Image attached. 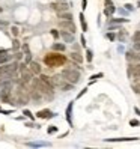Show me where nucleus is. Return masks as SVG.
<instances>
[{"mask_svg": "<svg viewBox=\"0 0 140 149\" xmlns=\"http://www.w3.org/2000/svg\"><path fill=\"white\" fill-rule=\"evenodd\" d=\"M125 6H127V9H128V11H131V9H133V6H131L130 3H128V5H125Z\"/></svg>", "mask_w": 140, "mask_h": 149, "instance_id": "e433bc0d", "label": "nucleus"}, {"mask_svg": "<svg viewBox=\"0 0 140 149\" xmlns=\"http://www.w3.org/2000/svg\"><path fill=\"white\" fill-rule=\"evenodd\" d=\"M104 2H106V9H104V14H106L107 17H111V14L116 11V8L113 6L111 0H104Z\"/></svg>", "mask_w": 140, "mask_h": 149, "instance_id": "6e6552de", "label": "nucleus"}, {"mask_svg": "<svg viewBox=\"0 0 140 149\" xmlns=\"http://www.w3.org/2000/svg\"><path fill=\"white\" fill-rule=\"evenodd\" d=\"M51 35H53V36H54V38H57V36H59V33H57L56 30H51Z\"/></svg>", "mask_w": 140, "mask_h": 149, "instance_id": "c9c22d12", "label": "nucleus"}, {"mask_svg": "<svg viewBox=\"0 0 140 149\" xmlns=\"http://www.w3.org/2000/svg\"><path fill=\"white\" fill-rule=\"evenodd\" d=\"M30 95H32V98H33L35 101H39V100H41V95L36 92V87H35V89H32V93H30Z\"/></svg>", "mask_w": 140, "mask_h": 149, "instance_id": "f3484780", "label": "nucleus"}, {"mask_svg": "<svg viewBox=\"0 0 140 149\" xmlns=\"http://www.w3.org/2000/svg\"><path fill=\"white\" fill-rule=\"evenodd\" d=\"M133 41H134V42H137V41H140V30H137V32H134V35H133Z\"/></svg>", "mask_w": 140, "mask_h": 149, "instance_id": "412c9836", "label": "nucleus"}, {"mask_svg": "<svg viewBox=\"0 0 140 149\" xmlns=\"http://www.w3.org/2000/svg\"><path fill=\"white\" fill-rule=\"evenodd\" d=\"M9 59H11V56H8V54H0V65H5Z\"/></svg>", "mask_w": 140, "mask_h": 149, "instance_id": "a211bd4d", "label": "nucleus"}, {"mask_svg": "<svg viewBox=\"0 0 140 149\" xmlns=\"http://www.w3.org/2000/svg\"><path fill=\"white\" fill-rule=\"evenodd\" d=\"M51 8H53L54 11H57V12L60 14V12L68 11V9H69V5H68L66 2H59V3H53V5H51Z\"/></svg>", "mask_w": 140, "mask_h": 149, "instance_id": "423d86ee", "label": "nucleus"}, {"mask_svg": "<svg viewBox=\"0 0 140 149\" xmlns=\"http://www.w3.org/2000/svg\"><path fill=\"white\" fill-rule=\"evenodd\" d=\"M133 91H134L136 93H139V95H140V83H137V84H134V86H133Z\"/></svg>", "mask_w": 140, "mask_h": 149, "instance_id": "393cba45", "label": "nucleus"}, {"mask_svg": "<svg viewBox=\"0 0 140 149\" xmlns=\"http://www.w3.org/2000/svg\"><path fill=\"white\" fill-rule=\"evenodd\" d=\"M81 8H83V9L87 8V0H81Z\"/></svg>", "mask_w": 140, "mask_h": 149, "instance_id": "2f4dec72", "label": "nucleus"}, {"mask_svg": "<svg viewBox=\"0 0 140 149\" xmlns=\"http://www.w3.org/2000/svg\"><path fill=\"white\" fill-rule=\"evenodd\" d=\"M107 38H109L110 41H113V39H115V35H113V33H107Z\"/></svg>", "mask_w": 140, "mask_h": 149, "instance_id": "72a5a7b5", "label": "nucleus"}, {"mask_svg": "<svg viewBox=\"0 0 140 149\" xmlns=\"http://www.w3.org/2000/svg\"><path fill=\"white\" fill-rule=\"evenodd\" d=\"M57 2H66V0H57Z\"/></svg>", "mask_w": 140, "mask_h": 149, "instance_id": "58836bf2", "label": "nucleus"}, {"mask_svg": "<svg viewBox=\"0 0 140 149\" xmlns=\"http://www.w3.org/2000/svg\"><path fill=\"white\" fill-rule=\"evenodd\" d=\"M71 60H74V62H78V63H81L83 62V57L80 53H71Z\"/></svg>", "mask_w": 140, "mask_h": 149, "instance_id": "4468645a", "label": "nucleus"}, {"mask_svg": "<svg viewBox=\"0 0 140 149\" xmlns=\"http://www.w3.org/2000/svg\"><path fill=\"white\" fill-rule=\"evenodd\" d=\"M0 12H2V8H0Z\"/></svg>", "mask_w": 140, "mask_h": 149, "instance_id": "ea45409f", "label": "nucleus"}, {"mask_svg": "<svg viewBox=\"0 0 140 149\" xmlns=\"http://www.w3.org/2000/svg\"><path fill=\"white\" fill-rule=\"evenodd\" d=\"M80 21H81V29L86 32L87 30V24H86V20H84V15L83 14H80Z\"/></svg>", "mask_w": 140, "mask_h": 149, "instance_id": "aec40b11", "label": "nucleus"}, {"mask_svg": "<svg viewBox=\"0 0 140 149\" xmlns=\"http://www.w3.org/2000/svg\"><path fill=\"white\" fill-rule=\"evenodd\" d=\"M127 18H118V20H111V23H125Z\"/></svg>", "mask_w": 140, "mask_h": 149, "instance_id": "bb28decb", "label": "nucleus"}, {"mask_svg": "<svg viewBox=\"0 0 140 149\" xmlns=\"http://www.w3.org/2000/svg\"><path fill=\"white\" fill-rule=\"evenodd\" d=\"M29 66H30V71L33 72V74H41V65L38 63V62H32L29 63Z\"/></svg>", "mask_w": 140, "mask_h": 149, "instance_id": "9b49d317", "label": "nucleus"}, {"mask_svg": "<svg viewBox=\"0 0 140 149\" xmlns=\"http://www.w3.org/2000/svg\"><path fill=\"white\" fill-rule=\"evenodd\" d=\"M24 115H26V116H27V118H30V119L33 118V115H32V113H30L29 110H24Z\"/></svg>", "mask_w": 140, "mask_h": 149, "instance_id": "c85d7f7f", "label": "nucleus"}, {"mask_svg": "<svg viewBox=\"0 0 140 149\" xmlns=\"http://www.w3.org/2000/svg\"><path fill=\"white\" fill-rule=\"evenodd\" d=\"M23 50L26 51V54H27V53H30V51H29V45H27V44H24V45H23Z\"/></svg>", "mask_w": 140, "mask_h": 149, "instance_id": "7c9ffc66", "label": "nucleus"}, {"mask_svg": "<svg viewBox=\"0 0 140 149\" xmlns=\"http://www.w3.org/2000/svg\"><path fill=\"white\" fill-rule=\"evenodd\" d=\"M134 111H136V113H137V115H139V116H140V110H139V109H137V107H136V109H134Z\"/></svg>", "mask_w": 140, "mask_h": 149, "instance_id": "4c0bfd02", "label": "nucleus"}, {"mask_svg": "<svg viewBox=\"0 0 140 149\" xmlns=\"http://www.w3.org/2000/svg\"><path fill=\"white\" fill-rule=\"evenodd\" d=\"M92 57H93V56H92V51H91V50H87V51H86V59H87V62H91Z\"/></svg>", "mask_w": 140, "mask_h": 149, "instance_id": "b1692460", "label": "nucleus"}, {"mask_svg": "<svg viewBox=\"0 0 140 149\" xmlns=\"http://www.w3.org/2000/svg\"><path fill=\"white\" fill-rule=\"evenodd\" d=\"M56 131H57L56 127H50V128H48V133H56Z\"/></svg>", "mask_w": 140, "mask_h": 149, "instance_id": "473e14b6", "label": "nucleus"}, {"mask_svg": "<svg viewBox=\"0 0 140 149\" xmlns=\"http://www.w3.org/2000/svg\"><path fill=\"white\" fill-rule=\"evenodd\" d=\"M60 74L63 75V78L66 81L72 83V84H77L78 81H80V71L75 69V68H65Z\"/></svg>", "mask_w": 140, "mask_h": 149, "instance_id": "f03ea898", "label": "nucleus"}, {"mask_svg": "<svg viewBox=\"0 0 140 149\" xmlns=\"http://www.w3.org/2000/svg\"><path fill=\"white\" fill-rule=\"evenodd\" d=\"M24 91H26V89H24ZM24 91H23V87L17 91V101H18L20 104H27V101H29V96L24 93Z\"/></svg>", "mask_w": 140, "mask_h": 149, "instance_id": "0eeeda50", "label": "nucleus"}, {"mask_svg": "<svg viewBox=\"0 0 140 149\" xmlns=\"http://www.w3.org/2000/svg\"><path fill=\"white\" fill-rule=\"evenodd\" d=\"M33 72L30 71V68H24L23 71H21V81H24V83H29V81H32L33 80Z\"/></svg>", "mask_w": 140, "mask_h": 149, "instance_id": "39448f33", "label": "nucleus"}, {"mask_svg": "<svg viewBox=\"0 0 140 149\" xmlns=\"http://www.w3.org/2000/svg\"><path fill=\"white\" fill-rule=\"evenodd\" d=\"M39 78H41L42 81H45L47 84H50V86H54V84H53V80H51V78H50L48 75H44V74H41V75H39Z\"/></svg>", "mask_w": 140, "mask_h": 149, "instance_id": "2eb2a0df", "label": "nucleus"}, {"mask_svg": "<svg viewBox=\"0 0 140 149\" xmlns=\"http://www.w3.org/2000/svg\"><path fill=\"white\" fill-rule=\"evenodd\" d=\"M59 18H62V20H72V14L68 12V11L60 12V14H59Z\"/></svg>", "mask_w": 140, "mask_h": 149, "instance_id": "ddd939ff", "label": "nucleus"}, {"mask_svg": "<svg viewBox=\"0 0 140 149\" xmlns=\"http://www.w3.org/2000/svg\"><path fill=\"white\" fill-rule=\"evenodd\" d=\"M60 36H62V39L65 42H74V33H71V32L62 30V32H60Z\"/></svg>", "mask_w": 140, "mask_h": 149, "instance_id": "9d476101", "label": "nucleus"}, {"mask_svg": "<svg viewBox=\"0 0 140 149\" xmlns=\"http://www.w3.org/2000/svg\"><path fill=\"white\" fill-rule=\"evenodd\" d=\"M80 41H81V45H83V47H86V39H84V36H81V38H80Z\"/></svg>", "mask_w": 140, "mask_h": 149, "instance_id": "f704fd0d", "label": "nucleus"}, {"mask_svg": "<svg viewBox=\"0 0 140 149\" xmlns=\"http://www.w3.org/2000/svg\"><path fill=\"white\" fill-rule=\"evenodd\" d=\"M11 32H12L14 36H17V35H18V29H17V27H12V29H11Z\"/></svg>", "mask_w": 140, "mask_h": 149, "instance_id": "cd10ccee", "label": "nucleus"}, {"mask_svg": "<svg viewBox=\"0 0 140 149\" xmlns=\"http://www.w3.org/2000/svg\"><path fill=\"white\" fill-rule=\"evenodd\" d=\"M128 72H130V75H133V77H140V63H137V65H130Z\"/></svg>", "mask_w": 140, "mask_h": 149, "instance_id": "1a4fd4ad", "label": "nucleus"}, {"mask_svg": "<svg viewBox=\"0 0 140 149\" xmlns=\"http://www.w3.org/2000/svg\"><path fill=\"white\" fill-rule=\"evenodd\" d=\"M32 83H33V87H36L41 93H47V95L48 93H53V86L47 84L45 81H42L41 78H33Z\"/></svg>", "mask_w": 140, "mask_h": 149, "instance_id": "7ed1b4c3", "label": "nucleus"}, {"mask_svg": "<svg viewBox=\"0 0 140 149\" xmlns=\"http://www.w3.org/2000/svg\"><path fill=\"white\" fill-rule=\"evenodd\" d=\"M100 77H102V74H95V75L91 77V80H97V78H100Z\"/></svg>", "mask_w": 140, "mask_h": 149, "instance_id": "c756f323", "label": "nucleus"}, {"mask_svg": "<svg viewBox=\"0 0 140 149\" xmlns=\"http://www.w3.org/2000/svg\"><path fill=\"white\" fill-rule=\"evenodd\" d=\"M133 48H134V50H137V51H140V41L134 42V45H133Z\"/></svg>", "mask_w": 140, "mask_h": 149, "instance_id": "a878e982", "label": "nucleus"}, {"mask_svg": "<svg viewBox=\"0 0 140 149\" xmlns=\"http://www.w3.org/2000/svg\"><path fill=\"white\" fill-rule=\"evenodd\" d=\"M130 125H131V127H139L140 122H139L137 119H131V120H130Z\"/></svg>", "mask_w": 140, "mask_h": 149, "instance_id": "4be33fe9", "label": "nucleus"}, {"mask_svg": "<svg viewBox=\"0 0 140 149\" xmlns=\"http://www.w3.org/2000/svg\"><path fill=\"white\" fill-rule=\"evenodd\" d=\"M12 48H14V50H18V48H20V42L17 41V39L12 41Z\"/></svg>", "mask_w": 140, "mask_h": 149, "instance_id": "5701e85b", "label": "nucleus"}, {"mask_svg": "<svg viewBox=\"0 0 140 149\" xmlns=\"http://www.w3.org/2000/svg\"><path fill=\"white\" fill-rule=\"evenodd\" d=\"M44 62H45L47 66L50 68H56V66H62L66 63V57L63 54H57V53H51V54H47L44 57Z\"/></svg>", "mask_w": 140, "mask_h": 149, "instance_id": "f257e3e1", "label": "nucleus"}, {"mask_svg": "<svg viewBox=\"0 0 140 149\" xmlns=\"http://www.w3.org/2000/svg\"><path fill=\"white\" fill-rule=\"evenodd\" d=\"M36 116H38V118H42V119H45V118H53L54 115H53V113H51L50 110H41V111L36 113Z\"/></svg>", "mask_w": 140, "mask_h": 149, "instance_id": "f8f14e48", "label": "nucleus"}, {"mask_svg": "<svg viewBox=\"0 0 140 149\" xmlns=\"http://www.w3.org/2000/svg\"><path fill=\"white\" fill-rule=\"evenodd\" d=\"M71 110H72V104H69L68 109H66V119H68L69 124H71Z\"/></svg>", "mask_w": 140, "mask_h": 149, "instance_id": "6ab92c4d", "label": "nucleus"}, {"mask_svg": "<svg viewBox=\"0 0 140 149\" xmlns=\"http://www.w3.org/2000/svg\"><path fill=\"white\" fill-rule=\"evenodd\" d=\"M53 50H56V51H63V50H65V44H59V42L53 44Z\"/></svg>", "mask_w": 140, "mask_h": 149, "instance_id": "dca6fc26", "label": "nucleus"}, {"mask_svg": "<svg viewBox=\"0 0 140 149\" xmlns=\"http://www.w3.org/2000/svg\"><path fill=\"white\" fill-rule=\"evenodd\" d=\"M59 27L62 30L71 32V33L75 32V24L72 23V20H62V21H59Z\"/></svg>", "mask_w": 140, "mask_h": 149, "instance_id": "20e7f679", "label": "nucleus"}]
</instances>
